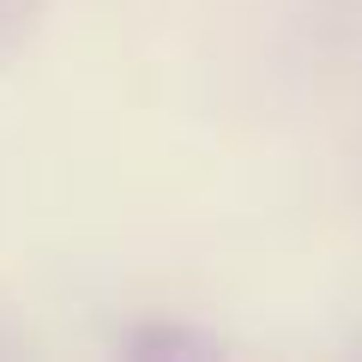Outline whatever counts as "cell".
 I'll use <instances>...</instances> for the list:
<instances>
[{
    "instance_id": "cell-1",
    "label": "cell",
    "mask_w": 362,
    "mask_h": 362,
    "mask_svg": "<svg viewBox=\"0 0 362 362\" xmlns=\"http://www.w3.org/2000/svg\"><path fill=\"white\" fill-rule=\"evenodd\" d=\"M133 356H206L211 338H194V332H169V326H151V332L133 338Z\"/></svg>"
}]
</instances>
